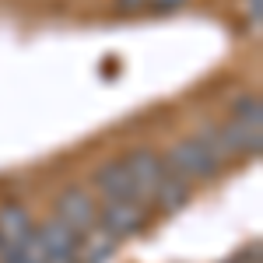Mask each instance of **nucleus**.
<instances>
[{
  "mask_svg": "<svg viewBox=\"0 0 263 263\" xmlns=\"http://www.w3.org/2000/svg\"><path fill=\"white\" fill-rule=\"evenodd\" d=\"M207 147L221 158V165L228 162H239V158H249L263 147V109H260V99H242L235 102L232 116L218 126H207L200 134Z\"/></svg>",
  "mask_w": 263,
  "mask_h": 263,
  "instance_id": "1",
  "label": "nucleus"
},
{
  "mask_svg": "<svg viewBox=\"0 0 263 263\" xmlns=\"http://www.w3.org/2000/svg\"><path fill=\"white\" fill-rule=\"evenodd\" d=\"M165 158V168L172 172V176H179L186 179L190 186H197V182H211L214 176H221V158L207 147L203 137H182L176 141L168 151L162 155Z\"/></svg>",
  "mask_w": 263,
  "mask_h": 263,
  "instance_id": "2",
  "label": "nucleus"
},
{
  "mask_svg": "<svg viewBox=\"0 0 263 263\" xmlns=\"http://www.w3.org/2000/svg\"><path fill=\"white\" fill-rule=\"evenodd\" d=\"M120 165H123V172H126V179H130L134 200L147 207L155 186H158L162 176H165V158L158 151H151V147H137V151H126L120 158Z\"/></svg>",
  "mask_w": 263,
  "mask_h": 263,
  "instance_id": "3",
  "label": "nucleus"
},
{
  "mask_svg": "<svg viewBox=\"0 0 263 263\" xmlns=\"http://www.w3.org/2000/svg\"><path fill=\"white\" fill-rule=\"evenodd\" d=\"M151 218V211L144 207V203H134V200H99V224L109 232V235H116V239H130V235H137L144 224Z\"/></svg>",
  "mask_w": 263,
  "mask_h": 263,
  "instance_id": "4",
  "label": "nucleus"
},
{
  "mask_svg": "<svg viewBox=\"0 0 263 263\" xmlns=\"http://www.w3.org/2000/svg\"><path fill=\"white\" fill-rule=\"evenodd\" d=\"M57 218H60L74 235H84L88 228L99 224V200L84 186H67L57 197Z\"/></svg>",
  "mask_w": 263,
  "mask_h": 263,
  "instance_id": "5",
  "label": "nucleus"
},
{
  "mask_svg": "<svg viewBox=\"0 0 263 263\" xmlns=\"http://www.w3.org/2000/svg\"><path fill=\"white\" fill-rule=\"evenodd\" d=\"M35 239L42 246V256L46 263H74V246H78V235L67 228V224L53 214L42 224H35Z\"/></svg>",
  "mask_w": 263,
  "mask_h": 263,
  "instance_id": "6",
  "label": "nucleus"
},
{
  "mask_svg": "<svg viewBox=\"0 0 263 263\" xmlns=\"http://www.w3.org/2000/svg\"><path fill=\"white\" fill-rule=\"evenodd\" d=\"M35 235V221L21 203H4L0 207V253L21 249Z\"/></svg>",
  "mask_w": 263,
  "mask_h": 263,
  "instance_id": "7",
  "label": "nucleus"
},
{
  "mask_svg": "<svg viewBox=\"0 0 263 263\" xmlns=\"http://www.w3.org/2000/svg\"><path fill=\"white\" fill-rule=\"evenodd\" d=\"M190 197H193V186H190L186 179H179V176H172V172L165 168L162 182L155 186V193H151V200H147V211L176 214V211H182V207L190 203Z\"/></svg>",
  "mask_w": 263,
  "mask_h": 263,
  "instance_id": "8",
  "label": "nucleus"
},
{
  "mask_svg": "<svg viewBox=\"0 0 263 263\" xmlns=\"http://www.w3.org/2000/svg\"><path fill=\"white\" fill-rule=\"evenodd\" d=\"M120 249V239L109 235L102 224L88 228L84 235H78V246H74V263H109Z\"/></svg>",
  "mask_w": 263,
  "mask_h": 263,
  "instance_id": "9",
  "label": "nucleus"
},
{
  "mask_svg": "<svg viewBox=\"0 0 263 263\" xmlns=\"http://www.w3.org/2000/svg\"><path fill=\"white\" fill-rule=\"evenodd\" d=\"M95 193H99V200H134V190H130V179H126V172H123L120 158L116 162H105L95 168ZM137 203V200H134Z\"/></svg>",
  "mask_w": 263,
  "mask_h": 263,
  "instance_id": "10",
  "label": "nucleus"
},
{
  "mask_svg": "<svg viewBox=\"0 0 263 263\" xmlns=\"http://www.w3.org/2000/svg\"><path fill=\"white\" fill-rule=\"evenodd\" d=\"M186 7V0H116L120 14H168Z\"/></svg>",
  "mask_w": 263,
  "mask_h": 263,
  "instance_id": "11",
  "label": "nucleus"
},
{
  "mask_svg": "<svg viewBox=\"0 0 263 263\" xmlns=\"http://www.w3.org/2000/svg\"><path fill=\"white\" fill-rule=\"evenodd\" d=\"M228 263H260V249L253 246V249H242L235 260H228Z\"/></svg>",
  "mask_w": 263,
  "mask_h": 263,
  "instance_id": "12",
  "label": "nucleus"
},
{
  "mask_svg": "<svg viewBox=\"0 0 263 263\" xmlns=\"http://www.w3.org/2000/svg\"><path fill=\"white\" fill-rule=\"evenodd\" d=\"M246 14H253V28H260V0H246Z\"/></svg>",
  "mask_w": 263,
  "mask_h": 263,
  "instance_id": "13",
  "label": "nucleus"
}]
</instances>
